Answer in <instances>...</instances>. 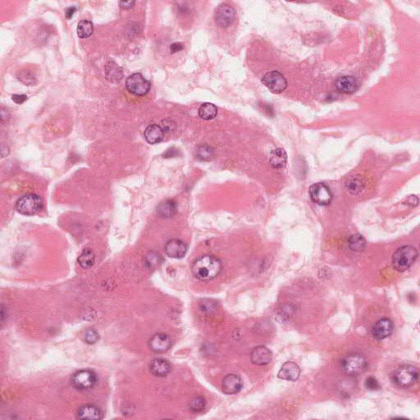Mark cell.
I'll use <instances>...</instances> for the list:
<instances>
[{
	"instance_id": "obj_22",
	"label": "cell",
	"mask_w": 420,
	"mask_h": 420,
	"mask_svg": "<svg viewBox=\"0 0 420 420\" xmlns=\"http://www.w3.org/2000/svg\"><path fill=\"white\" fill-rule=\"evenodd\" d=\"M177 213V204L172 199H166L159 203L157 208V214L161 218H172Z\"/></svg>"
},
{
	"instance_id": "obj_33",
	"label": "cell",
	"mask_w": 420,
	"mask_h": 420,
	"mask_svg": "<svg viewBox=\"0 0 420 420\" xmlns=\"http://www.w3.org/2000/svg\"><path fill=\"white\" fill-rule=\"evenodd\" d=\"M99 339H100V335L98 333L97 331L94 328H89V329L86 330L82 334V340H83L84 342H86V344H90V345L96 343L99 341Z\"/></svg>"
},
{
	"instance_id": "obj_18",
	"label": "cell",
	"mask_w": 420,
	"mask_h": 420,
	"mask_svg": "<svg viewBox=\"0 0 420 420\" xmlns=\"http://www.w3.org/2000/svg\"><path fill=\"white\" fill-rule=\"evenodd\" d=\"M172 365L167 359L163 358L154 359L149 365V371L155 377H163L169 374Z\"/></svg>"
},
{
	"instance_id": "obj_31",
	"label": "cell",
	"mask_w": 420,
	"mask_h": 420,
	"mask_svg": "<svg viewBox=\"0 0 420 420\" xmlns=\"http://www.w3.org/2000/svg\"><path fill=\"white\" fill-rule=\"evenodd\" d=\"M206 400L203 396H196L193 398L189 403L188 408L190 412L194 413H200L205 409Z\"/></svg>"
},
{
	"instance_id": "obj_32",
	"label": "cell",
	"mask_w": 420,
	"mask_h": 420,
	"mask_svg": "<svg viewBox=\"0 0 420 420\" xmlns=\"http://www.w3.org/2000/svg\"><path fill=\"white\" fill-rule=\"evenodd\" d=\"M18 77L19 81L27 86H32L37 83V77H35V75L30 71H21L18 74Z\"/></svg>"
},
{
	"instance_id": "obj_26",
	"label": "cell",
	"mask_w": 420,
	"mask_h": 420,
	"mask_svg": "<svg viewBox=\"0 0 420 420\" xmlns=\"http://www.w3.org/2000/svg\"><path fill=\"white\" fill-rule=\"evenodd\" d=\"M348 247L354 252H362L367 247L365 238L359 233L350 236L348 241Z\"/></svg>"
},
{
	"instance_id": "obj_1",
	"label": "cell",
	"mask_w": 420,
	"mask_h": 420,
	"mask_svg": "<svg viewBox=\"0 0 420 420\" xmlns=\"http://www.w3.org/2000/svg\"><path fill=\"white\" fill-rule=\"evenodd\" d=\"M223 270L221 260L216 256H200L194 260L191 267L193 275L201 282H209L217 278Z\"/></svg>"
},
{
	"instance_id": "obj_2",
	"label": "cell",
	"mask_w": 420,
	"mask_h": 420,
	"mask_svg": "<svg viewBox=\"0 0 420 420\" xmlns=\"http://www.w3.org/2000/svg\"><path fill=\"white\" fill-rule=\"evenodd\" d=\"M418 251L412 246H404L398 248L392 256V267L398 272L408 270L418 259Z\"/></svg>"
},
{
	"instance_id": "obj_7",
	"label": "cell",
	"mask_w": 420,
	"mask_h": 420,
	"mask_svg": "<svg viewBox=\"0 0 420 420\" xmlns=\"http://www.w3.org/2000/svg\"><path fill=\"white\" fill-rule=\"evenodd\" d=\"M262 83L274 94H281L286 91L288 86L286 77L278 71H271L262 78Z\"/></svg>"
},
{
	"instance_id": "obj_14",
	"label": "cell",
	"mask_w": 420,
	"mask_h": 420,
	"mask_svg": "<svg viewBox=\"0 0 420 420\" xmlns=\"http://www.w3.org/2000/svg\"><path fill=\"white\" fill-rule=\"evenodd\" d=\"M164 251L168 257L181 259L187 252V246L181 240H170L165 245Z\"/></svg>"
},
{
	"instance_id": "obj_8",
	"label": "cell",
	"mask_w": 420,
	"mask_h": 420,
	"mask_svg": "<svg viewBox=\"0 0 420 420\" xmlns=\"http://www.w3.org/2000/svg\"><path fill=\"white\" fill-rule=\"evenodd\" d=\"M150 83L147 81L142 74L136 73L129 76L126 81V88L129 92L137 95V96H144L149 92L150 90Z\"/></svg>"
},
{
	"instance_id": "obj_19",
	"label": "cell",
	"mask_w": 420,
	"mask_h": 420,
	"mask_svg": "<svg viewBox=\"0 0 420 420\" xmlns=\"http://www.w3.org/2000/svg\"><path fill=\"white\" fill-rule=\"evenodd\" d=\"M104 74L111 83L118 84L123 78L122 68L115 62L109 61L104 67Z\"/></svg>"
},
{
	"instance_id": "obj_42",
	"label": "cell",
	"mask_w": 420,
	"mask_h": 420,
	"mask_svg": "<svg viewBox=\"0 0 420 420\" xmlns=\"http://www.w3.org/2000/svg\"><path fill=\"white\" fill-rule=\"evenodd\" d=\"M416 196L415 195H412V196H409L407 199V203H409V204H411V205H417L418 203H414V201L413 199H415Z\"/></svg>"
},
{
	"instance_id": "obj_24",
	"label": "cell",
	"mask_w": 420,
	"mask_h": 420,
	"mask_svg": "<svg viewBox=\"0 0 420 420\" xmlns=\"http://www.w3.org/2000/svg\"><path fill=\"white\" fill-rule=\"evenodd\" d=\"M269 163L275 169L284 168L287 163V154L284 149L282 148L274 149L270 155Z\"/></svg>"
},
{
	"instance_id": "obj_30",
	"label": "cell",
	"mask_w": 420,
	"mask_h": 420,
	"mask_svg": "<svg viewBox=\"0 0 420 420\" xmlns=\"http://www.w3.org/2000/svg\"><path fill=\"white\" fill-rule=\"evenodd\" d=\"M215 155V149L210 145L204 144L199 145L195 151V157L200 161H209Z\"/></svg>"
},
{
	"instance_id": "obj_11",
	"label": "cell",
	"mask_w": 420,
	"mask_h": 420,
	"mask_svg": "<svg viewBox=\"0 0 420 420\" xmlns=\"http://www.w3.org/2000/svg\"><path fill=\"white\" fill-rule=\"evenodd\" d=\"M394 331V323L391 319L383 318L375 323L372 328V334L377 340H383L390 337Z\"/></svg>"
},
{
	"instance_id": "obj_15",
	"label": "cell",
	"mask_w": 420,
	"mask_h": 420,
	"mask_svg": "<svg viewBox=\"0 0 420 420\" xmlns=\"http://www.w3.org/2000/svg\"><path fill=\"white\" fill-rule=\"evenodd\" d=\"M273 353L265 346L254 348L251 353V360L254 364L259 366L267 365L272 361Z\"/></svg>"
},
{
	"instance_id": "obj_10",
	"label": "cell",
	"mask_w": 420,
	"mask_h": 420,
	"mask_svg": "<svg viewBox=\"0 0 420 420\" xmlns=\"http://www.w3.org/2000/svg\"><path fill=\"white\" fill-rule=\"evenodd\" d=\"M236 10L228 4H223L215 12V19L217 25L222 28H228L233 25L236 19Z\"/></svg>"
},
{
	"instance_id": "obj_28",
	"label": "cell",
	"mask_w": 420,
	"mask_h": 420,
	"mask_svg": "<svg viewBox=\"0 0 420 420\" xmlns=\"http://www.w3.org/2000/svg\"><path fill=\"white\" fill-rule=\"evenodd\" d=\"M163 261V257L161 256L160 254L156 252V251H150L145 256V266L149 269H152V270H154V269L160 266Z\"/></svg>"
},
{
	"instance_id": "obj_5",
	"label": "cell",
	"mask_w": 420,
	"mask_h": 420,
	"mask_svg": "<svg viewBox=\"0 0 420 420\" xmlns=\"http://www.w3.org/2000/svg\"><path fill=\"white\" fill-rule=\"evenodd\" d=\"M44 207L43 200L36 194H27L17 201L16 209L21 215L32 216L37 215Z\"/></svg>"
},
{
	"instance_id": "obj_20",
	"label": "cell",
	"mask_w": 420,
	"mask_h": 420,
	"mask_svg": "<svg viewBox=\"0 0 420 420\" xmlns=\"http://www.w3.org/2000/svg\"><path fill=\"white\" fill-rule=\"evenodd\" d=\"M102 415V411L95 404H84L77 410V418L80 419H100Z\"/></svg>"
},
{
	"instance_id": "obj_40",
	"label": "cell",
	"mask_w": 420,
	"mask_h": 420,
	"mask_svg": "<svg viewBox=\"0 0 420 420\" xmlns=\"http://www.w3.org/2000/svg\"><path fill=\"white\" fill-rule=\"evenodd\" d=\"M170 50H171V51H172V54H174V53L179 52V51H181V50H183L182 44H172V46H171V47H170Z\"/></svg>"
},
{
	"instance_id": "obj_3",
	"label": "cell",
	"mask_w": 420,
	"mask_h": 420,
	"mask_svg": "<svg viewBox=\"0 0 420 420\" xmlns=\"http://www.w3.org/2000/svg\"><path fill=\"white\" fill-rule=\"evenodd\" d=\"M391 378L395 385L399 387L409 388L418 381V368L410 364L400 366L394 371Z\"/></svg>"
},
{
	"instance_id": "obj_9",
	"label": "cell",
	"mask_w": 420,
	"mask_h": 420,
	"mask_svg": "<svg viewBox=\"0 0 420 420\" xmlns=\"http://www.w3.org/2000/svg\"><path fill=\"white\" fill-rule=\"evenodd\" d=\"M310 196L312 201L320 206H328L332 203L333 194L328 185L318 182L310 186Z\"/></svg>"
},
{
	"instance_id": "obj_25",
	"label": "cell",
	"mask_w": 420,
	"mask_h": 420,
	"mask_svg": "<svg viewBox=\"0 0 420 420\" xmlns=\"http://www.w3.org/2000/svg\"><path fill=\"white\" fill-rule=\"evenodd\" d=\"M77 261L80 266L83 269H91L95 263V255L94 251L90 248L85 249L77 259Z\"/></svg>"
},
{
	"instance_id": "obj_38",
	"label": "cell",
	"mask_w": 420,
	"mask_h": 420,
	"mask_svg": "<svg viewBox=\"0 0 420 420\" xmlns=\"http://www.w3.org/2000/svg\"><path fill=\"white\" fill-rule=\"evenodd\" d=\"M77 11V8L75 6H71L66 10L65 17L68 19H71L73 18L75 13Z\"/></svg>"
},
{
	"instance_id": "obj_36",
	"label": "cell",
	"mask_w": 420,
	"mask_h": 420,
	"mask_svg": "<svg viewBox=\"0 0 420 420\" xmlns=\"http://www.w3.org/2000/svg\"><path fill=\"white\" fill-rule=\"evenodd\" d=\"M12 100L16 104H22L28 100V96L26 95H12Z\"/></svg>"
},
{
	"instance_id": "obj_17",
	"label": "cell",
	"mask_w": 420,
	"mask_h": 420,
	"mask_svg": "<svg viewBox=\"0 0 420 420\" xmlns=\"http://www.w3.org/2000/svg\"><path fill=\"white\" fill-rule=\"evenodd\" d=\"M301 374V369L298 364L292 361H287L283 364L278 372V377L280 379L287 380L291 382H296L299 379Z\"/></svg>"
},
{
	"instance_id": "obj_4",
	"label": "cell",
	"mask_w": 420,
	"mask_h": 420,
	"mask_svg": "<svg viewBox=\"0 0 420 420\" xmlns=\"http://www.w3.org/2000/svg\"><path fill=\"white\" fill-rule=\"evenodd\" d=\"M368 368V361L364 355L359 353H352L344 357L341 360V369L349 376H358L365 372Z\"/></svg>"
},
{
	"instance_id": "obj_41",
	"label": "cell",
	"mask_w": 420,
	"mask_h": 420,
	"mask_svg": "<svg viewBox=\"0 0 420 420\" xmlns=\"http://www.w3.org/2000/svg\"><path fill=\"white\" fill-rule=\"evenodd\" d=\"M9 119H10V114L8 113V111H5L4 109H1V122H2V123H5V120L7 122Z\"/></svg>"
},
{
	"instance_id": "obj_23",
	"label": "cell",
	"mask_w": 420,
	"mask_h": 420,
	"mask_svg": "<svg viewBox=\"0 0 420 420\" xmlns=\"http://www.w3.org/2000/svg\"><path fill=\"white\" fill-rule=\"evenodd\" d=\"M365 187V181L364 178L359 175L350 176L346 183V188L347 191L352 195H357L361 193Z\"/></svg>"
},
{
	"instance_id": "obj_39",
	"label": "cell",
	"mask_w": 420,
	"mask_h": 420,
	"mask_svg": "<svg viewBox=\"0 0 420 420\" xmlns=\"http://www.w3.org/2000/svg\"><path fill=\"white\" fill-rule=\"evenodd\" d=\"M135 4H136L135 1H121L119 3L120 6L123 9H126V10L133 7Z\"/></svg>"
},
{
	"instance_id": "obj_21",
	"label": "cell",
	"mask_w": 420,
	"mask_h": 420,
	"mask_svg": "<svg viewBox=\"0 0 420 420\" xmlns=\"http://www.w3.org/2000/svg\"><path fill=\"white\" fill-rule=\"evenodd\" d=\"M147 142L155 145L160 143L164 138V132L160 126L157 124L149 125L146 127L144 132Z\"/></svg>"
},
{
	"instance_id": "obj_35",
	"label": "cell",
	"mask_w": 420,
	"mask_h": 420,
	"mask_svg": "<svg viewBox=\"0 0 420 420\" xmlns=\"http://www.w3.org/2000/svg\"><path fill=\"white\" fill-rule=\"evenodd\" d=\"M160 127L163 129L164 133H167V132H170L173 130L174 125H172V122L170 120H165V121L163 120L162 122V126H160Z\"/></svg>"
},
{
	"instance_id": "obj_34",
	"label": "cell",
	"mask_w": 420,
	"mask_h": 420,
	"mask_svg": "<svg viewBox=\"0 0 420 420\" xmlns=\"http://www.w3.org/2000/svg\"><path fill=\"white\" fill-rule=\"evenodd\" d=\"M366 388L371 391H376L380 388L379 382L374 377H368L365 381Z\"/></svg>"
},
{
	"instance_id": "obj_29",
	"label": "cell",
	"mask_w": 420,
	"mask_h": 420,
	"mask_svg": "<svg viewBox=\"0 0 420 420\" xmlns=\"http://www.w3.org/2000/svg\"><path fill=\"white\" fill-rule=\"evenodd\" d=\"M94 32V26L91 21L82 20L77 25V36L82 39L91 37Z\"/></svg>"
},
{
	"instance_id": "obj_27",
	"label": "cell",
	"mask_w": 420,
	"mask_h": 420,
	"mask_svg": "<svg viewBox=\"0 0 420 420\" xmlns=\"http://www.w3.org/2000/svg\"><path fill=\"white\" fill-rule=\"evenodd\" d=\"M218 108L211 103H204L201 104L199 109V115L203 120L209 121L214 119L217 116Z\"/></svg>"
},
{
	"instance_id": "obj_12",
	"label": "cell",
	"mask_w": 420,
	"mask_h": 420,
	"mask_svg": "<svg viewBox=\"0 0 420 420\" xmlns=\"http://www.w3.org/2000/svg\"><path fill=\"white\" fill-rule=\"evenodd\" d=\"M243 381L239 375L230 373L224 377L222 382V390L227 395H234L242 391Z\"/></svg>"
},
{
	"instance_id": "obj_13",
	"label": "cell",
	"mask_w": 420,
	"mask_h": 420,
	"mask_svg": "<svg viewBox=\"0 0 420 420\" xmlns=\"http://www.w3.org/2000/svg\"><path fill=\"white\" fill-rule=\"evenodd\" d=\"M149 349L155 353H164L172 346V341L165 333H157L149 339L148 342Z\"/></svg>"
},
{
	"instance_id": "obj_6",
	"label": "cell",
	"mask_w": 420,
	"mask_h": 420,
	"mask_svg": "<svg viewBox=\"0 0 420 420\" xmlns=\"http://www.w3.org/2000/svg\"><path fill=\"white\" fill-rule=\"evenodd\" d=\"M97 382V377L95 372L90 369L77 371L72 377V383L75 388L80 391H86L93 388Z\"/></svg>"
},
{
	"instance_id": "obj_37",
	"label": "cell",
	"mask_w": 420,
	"mask_h": 420,
	"mask_svg": "<svg viewBox=\"0 0 420 420\" xmlns=\"http://www.w3.org/2000/svg\"><path fill=\"white\" fill-rule=\"evenodd\" d=\"M201 310H212L214 309V303L212 301H203V302L201 303Z\"/></svg>"
},
{
	"instance_id": "obj_16",
	"label": "cell",
	"mask_w": 420,
	"mask_h": 420,
	"mask_svg": "<svg viewBox=\"0 0 420 420\" xmlns=\"http://www.w3.org/2000/svg\"><path fill=\"white\" fill-rule=\"evenodd\" d=\"M358 82L355 77L343 76L338 77L335 82V87L338 92L345 95H350L358 90Z\"/></svg>"
}]
</instances>
